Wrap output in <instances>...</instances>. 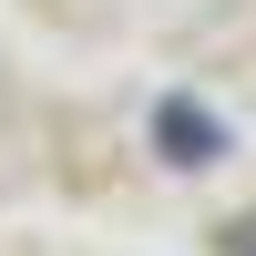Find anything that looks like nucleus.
<instances>
[{
	"label": "nucleus",
	"instance_id": "nucleus-1",
	"mask_svg": "<svg viewBox=\"0 0 256 256\" xmlns=\"http://www.w3.org/2000/svg\"><path fill=\"white\" fill-rule=\"evenodd\" d=\"M154 154L174 164V174H205V164H226V113L195 92H164L154 102Z\"/></svg>",
	"mask_w": 256,
	"mask_h": 256
}]
</instances>
